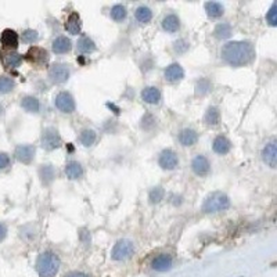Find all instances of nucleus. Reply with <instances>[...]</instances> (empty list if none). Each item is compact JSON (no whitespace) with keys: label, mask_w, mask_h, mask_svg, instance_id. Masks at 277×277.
<instances>
[{"label":"nucleus","mask_w":277,"mask_h":277,"mask_svg":"<svg viewBox=\"0 0 277 277\" xmlns=\"http://www.w3.org/2000/svg\"><path fill=\"white\" fill-rule=\"evenodd\" d=\"M220 58L232 66H244L255 60V48L250 40H234L223 44Z\"/></svg>","instance_id":"obj_1"},{"label":"nucleus","mask_w":277,"mask_h":277,"mask_svg":"<svg viewBox=\"0 0 277 277\" xmlns=\"http://www.w3.org/2000/svg\"><path fill=\"white\" fill-rule=\"evenodd\" d=\"M60 266V256L53 251H43L36 259V272L40 277H54Z\"/></svg>","instance_id":"obj_2"},{"label":"nucleus","mask_w":277,"mask_h":277,"mask_svg":"<svg viewBox=\"0 0 277 277\" xmlns=\"http://www.w3.org/2000/svg\"><path fill=\"white\" fill-rule=\"evenodd\" d=\"M229 196L223 192H214L205 197L201 211L204 214H219L230 208Z\"/></svg>","instance_id":"obj_3"},{"label":"nucleus","mask_w":277,"mask_h":277,"mask_svg":"<svg viewBox=\"0 0 277 277\" xmlns=\"http://www.w3.org/2000/svg\"><path fill=\"white\" fill-rule=\"evenodd\" d=\"M134 244L133 241L128 238H122L115 242V246L111 250V258L116 262H125L128 259H130L134 254Z\"/></svg>","instance_id":"obj_4"},{"label":"nucleus","mask_w":277,"mask_h":277,"mask_svg":"<svg viewBox=\"0 0 277 277\" xmlns=\"http://www.w3.org/2000/svg\"><path fill=\"white\" fill-rule=\"evenodd\" d=\"M40 144L46 151H53L56 148H60L62 144V140L58 130L53 126H48L43 129L40 136Z\"/></svg>","instance_id":"obj_5"},{"label":"nucleus","mask_w":277,"mask_h":277,"mask_svg":"<svg viewBox=\"0 0 277 277\" xmlns=\"http://www.w3.org/2000/svg\"><path fill=\"white\" fill-rule=\"evenodd\" d=\"M54 106L56 108L64 112V114H72L75 108H76V104H75V98L70 93V92H58L54 96Z\"/></svg>","instance_id":"obj_6"},{"label":"nucleus","mask_w":277,"mask_h":277,"mask_svg":"<svg viewBox=\"0 0 277 277\" xmlns=\"http://www.w3.org/2000/svg\"><path fill=\"white\" fill-rule=\"evenodd\" d=\"M70 75H71L70 66L62 64V62H56L48 68V78L56 84H61L66 82L70 79Z\"/></svg>","instance_id":"obj_7"},{"label":"nucleus","mask_w":277,"mask_h":277,"mask_svg":"<svg viewBox=\"0 0 277 277\" xmlns=\"http://www.w3.org/2000/svg\"><path fill=\"white\" fill-rule=\"evenodd\" d=\"M158 165L164 170H174L179 166V157L172 148H165L160 152L158 157Z\"/></svg>","instance_id":"obj_8"},{"label":"nucleus","mask_w":277,"mask_h":277,"mask_svg":"<svg viewBox=\"0 0 277 277\" xmlns=\"http://www.w3.org/2000/svg\"><path fill=\"white\" fill-rule=\"evenodd\" d=\"M36 147L34 144H20L14 150V157L21 164H30L35 160Z\"/></svg>","instance_id":"obj_9"},{"label":"nucleus","mask_w":277,"mask_h":277,"mask_svg":"<svg viewBox=\"0 0 277 277\" xmlns=\"http://www.w3.org/2000/svg\"><path fill=\"white\" fill-rule=\"evenodd\" d=\"M192 170L194 172V175H197L198 178H205V176L210 175L211 172V162L210 160L202 156V154H198L193 158L192 161Z\"/></svg>","instance_id":"obj_10"},{"label":"nucleus","mask_w":277,"mask_h":277,"mask_svg":"<svg viewBox=\"0 0 277 277\" xmlns=\"http://www.w3.org/2000/svg\"><path fill=\"white\" fill-rule=\"evenodd\" d=\"M164 78L168 84H179L184 78V70L182 68L180 64L172 62L164 70Z\"/></svg>","instance_id":"obj_11"},{"label":"nucleus","mask_w":277,"mask_h":277,"mask_svg":"<svg viewBox=\"0 0 277 277\" xmlns=\"http://www.w3.org/2000/svg\"><path fill=\"white\" fill-rule=\"evenodd\" d=\"M262 160H264V162H265L268 166L276 168L277 144L274 138H272L270 142H268L265 144V147H264V150H262Z\"/></svg>","instance_id":"obj_12"},{"label":"nucleus","mask_w":277,"mask_h":277,"mask_svg":"<svg viewBox=\"0 0 277 277\" xmlns=\"http://www.w3.org/2000/svg\"><path fill=\"white\" fill-rule=\"evenodd\" d=\"M174 265V259L169 254H160L156 258L151 260V268L156 272H168L172 269Z\"/></svg>","instance_id":"obj_13"},{"label":"nucleus","mask_w":277,"mask_h":277,"mask_svg":"<svg viewBox=\"0 0 277 277\" xmlns=\"http://www.w3.org/2000/svg\"><path fill=\"white\" fill-rule=\"evenodd\" d=\"M198 138V132L193 128H184L178 134V140L183 147H192V146L197 144Z\"/></svg>","instance_id":"obj_14"},{"label":"nucleus","mask_w":277,"mask_h":277,"mask_svg":"<svg viewBox=\"0 0 277 277\" xmlns=\"http://www.w3.org/2000/svg\"><path fill=\"white\" fill-rule=\"evenodd\" d=\"M162 94L157 86H147L142 90V100L151 106H157L161 102Z\"/></svg>","instance_id":"obj_15"},{"label":"nucleus","mask_w":277,"mask_h":277,"mask_svg":"<svg viewBox=\"0 0 277 277\" xmlns=\"http://www.w3.org/2000/svg\"><path fill=\"white\" fill-rule=\"evenodd\" d=\"M161 26L165 32L168 34H175L180 30V18L175 12H169L161 21Z\"/></svg>","instance_id":"obj_16"},{"label":"nucleus","mask_w":277,"mask_h":277,"mask_svg":"<svg viewBox=\"0 0 277 277\" xmlns=\"http://www.w3.org/2000/svg\"><path fill=\"white\" fill-rule=\"evenodd\" d=\"M71 48H72L71 39L64 36V35L57 36L54 40L52 42V50L56 54H66L68 52H71Z\"/></svg>","instance_id":"obj_17"},{"label":"nucleus","mask_w":277,"mask_h":277,"mask_svg":"<svg viewBox=\"0 0 277 277\" xmlns=\"http://www.w3.org/2000/svg\"><path fill=\"white\" fill-rule=\"evenodd\" d=\"M232 142L226 136L223 134H219L216 138H214V143H212V150L215 151L219 156H226L229 154L230 150H232Z\"/></svg>","instance_id":"obj_18"},{"label":"nucleus","mask_w":277,"mask_h":277,"mask_svg":"<svg viewBox=\"0 0 277 277\" xmlns=\"http://www.w3.org/2000/svg\"><path fill=\"white\" fill-rule=\"evenodd\" d=\"M56 168L52 165V164H43L39 168V178H40V182H42L43 186H50L56 179Z\"/></svg>","instance_id":"obj_19"},{"label":"nucleus","mask_w":277,"mask_h":277,"mask_svg":"<svg viewBox=\"0 0 277 277\" xmlns=\"http://www.w3.org/2000/svg\"><path fill=\"white\" fill-rule=\"evenodd\" d=\"M18 35L17 32L12 30H4L0 35V42L4 48H18Z\"/></svg>","instance_id":"obj_20"},{"label":"nucleus","mask_w":277,"mask_h":277,"mask_svg":"<svg viewBox=\"0 0 277 277\" xmlns=\"http://www.w3.org/2000/svg\"><path fill=\"white\" fill-rule=\"evenodd\" d=\"M66 30L71 35H79L80 34V30H82V21H80V17H79L78 12H71L70 14V17L66 18Z\"/></svg>","instance_id":"obj_21"},{"label":"nucleus","mask_w":277,"mask_h":277,"mask_svg":"<svg viewBox=\"0 0 277 277\" xmlns=\"http://www.w3.org/2000/svg\"><path fill=\"white\" fill-rule=\"evenodd\" d=\"M76 50H78L80 54H90L96 50V43L92 38L86 36H80L78 39V43H76Z\"/></svg>","instance_id":"obj_22"},{"label":"nucleus","mask_w":277,"mask_h":277,"mask_svg":"<svg viewBox=\"0 0 277 277\" xmlns=\"http://www.w3.org/2000/svg\"><path fill=\"white\" fill-rule=\"evenodd\" d=\"M66 175L71 180H78L84 176V166L78 161H70L66 165Z\"/></svg>","instance_id":"obj_23"},{"label":"nucleus","mask_w":277,"mask_h":277,"mask_svg":"<svg viewBox=\"0 0 277 277\" xmlns=\"http://www.w3.org/2000/svg\"><path fill=\"white\" fill-rule=\"evenodd\" d=\"M205 12H206V16L210 18H220L223 14H224V7H223L222 3L219 2H206L205 3Z\"/></svg>","instance_id":"obj_24"},{"label":"nucleus","mask_w":277,"mask_h":277,"mask_svg":"<svg viewBox=\"0 0 277 277\" xmlns=\"http://www.w3.org/2000/svg\"><path fill=\"white\" fill-rule=\"evenodd\" d=\"M28 58L32 62H36V64H44V62H48V52L42 48H36V46H34V48H30V52H28Z\"/></svg>","instance_id":"obj_25"},{"label":"nucleus","mask_w":277,"mask_h":277,"mask_svg":"<svg viewBox=\"0 0 277 277\" xmlns=\"http://www.w3.org/2000/svg\"><path fill=\"white\" fill-rule=\"evenodd\" d=\"M21 107L30 114H38L40 111V102L35 96H24L21 98Z\"/></svg>","instance_id":"obj_26"},{"label":"nucleus","mask_w":277,"mask_h":277,"mask_svg":"<svg viewBox=\"0 0 277 277\" xmlns=\"http://www.w3.org/2000/svg\"><path fill=\"white\" fill-rule=\"evenodd\" d=\"M204 120L208 126H216V125H219V122H220V111H219V108L215 107V106L208 107L206 111H205Z\"/></svg>","instance_id":"obj_27"},{"label":"nucleus","mask_w":277,"mask_h":277,"mask_svg":"<svg viewBox=\"0 0 277 277\" xmlns=\"http://www.w3.org/2000/svg\"><path fill=\"white\" fill-rule=\"evenodd\" d=\"M232 34H233V26L229 22H219L215 26V30H214V36L219 39V40L229 39L232 36Z\"/></svg>","instance_id":"obj_28"},{"label":"nucleus","mask_w":277,"mask_h":277,"mask_svg":"<svg viewBox=\"0 0 277 277\" xmlns=\"http://www.w3.org/2000/svg\"><path fill=\"white\" fill-rule=\"evenodd\" d=\"M134 18L138 20V22H140V24H147V22H150L151 18H152V10H151L148 6L142 4V6H138V8H136V12H134Z\"/></svg>","instance_id":"obj_29"},{"label":"nucleus","mask_w":277,"mask_h":277,"mask_svg":"<svg viewBox=\"0 0 277 277\" xmlns=\"http://www.w3.org/2000/svg\"><path fill=\"white\" fill-rule=\"evenodd\" d=\"M96 138H97L96 132H94L93 129H89V128L82 129L80 133H79V142H80L84 147H92V146L94 144Z\"/></svg>","instance_id":"obj_30"},{"label":"nucleus","mask_w":277,"mask_h":277,"mask_svg":"<svg viewBox=\"0 0 277 277\" xmlns=\"http://www.w3.org/2000/svg\"><path fill=\"white\" fill-rule=\"evenodd\" d=\"M128 16V8L124 4H114L110 10V17L114 20L115 22H122L125 21Z\"/></svg>","instance_id":"obj_31"},{"label":"nucleus","mask_w":277,"mask_h":277,"mask_svg":"<svg viewBox=\"0 0 277 277\" xmlns=\"http://www.w3.org/2000/svg\"><path fill=\"white\" fill-rule=\"evenodd\" d=\"M212 90V82L208 78H200L196 82V94L197 96H205Z\"/></svg>","instance_id":"obj_32"},{"label":"nucleus","mask_w":277,"mask_h":277,"mask_svg":"<svg viewBox=\"0 0 277 277\" xmlns=\"http://www.w3.org/2000/svg\"><path fill=\"white\" fill-rule=\"evenodd\" d=\"M165 197V190L161 186H156L148 192V200L151 204H160Z\"/></svg>","instance_id":"obj_33"},{"label":"nucleus","mask_w":277,"mask_h":277,"mask_svg":"<svg viewBox=\"0 0 277 277\" xmlns=\"http://www.w3.org/2000/svg\"><path fill=\"white\" fill-rule=\"evenodd\" d=\"M14 88H16L14 79L10 78V76H6V75L0 76V94H7V93L12 92Z\"/></svg>","instance_id":"obj_34"},{"label":"nucleus","mask_w":277,"mask_h":277,"mask_svg":"<svg viewBox=\"0 0 277 277\" xmlns=\"http://www.w3.org/2000/svg\"><path fill=\"white\" fill-rule=\"evenodd\" d=\"M4 62H6V66L8 68H17L22 62V56L20 54V53H16V52H12V53L6 54Z\"/></svg>","instance_id":"obj_35"},{"label":"nucleus","mask_w":277,"mask_h":277,"mask_svg":"<svg viewBox=\"0 0 277 277\" xmlns=\"http://www.w3.org/2000/svg\"><path fill=\"white\" fill-rule=\"evenodd\" d=\"M188 48H190V42L186 40V39H178L174 42V52H175L176 54H184L188 52Z\"/></svg>","instance_id":"obj_36"},{"label":"nucleus","mask_w":277,"mask_h":277,"mask_svg":"<svg viewBox=\"0 0 277 277\" xmlns=\"http://www.w3.org/2000/svg\"><path fill=\"white\" fill-rule=\"evenodd\" d=\"M22 42L28 43V44H32V43H36L38 39H39V34H38V30H25L22 32Z\"/></svg>","instance_id":"obj_37"},{"label":"nucleus","mask_w":277,"mask_h":277,"mask_svg":"<svg viewBox=\"0 0 277 277\" xmlns=\"http://www.w3.org/2000/svg\"><path fill=\"white\" fill-rule=\"evenodd\" d=\"M266 21L270 26H276L277 25V3L274 2L269 8V12H266Z\"/></svg>","instance_id":"obj_38"},{"label":"nucleus","mask_w":277,"mask_h":277,"mask_svg":"<svg viewBox=\"0 0 277 277\" xmlns=\"http://www.w3.org/2000/svg\"><path fill=\"white\" fill-rule=\"evenodd\" d=\"M156 125H157V120L151 114H146L142 118V129L143 130H151L152 128H156Z\"/></svg>","instance_id":"obj_39"},{"label":"nucleus","mask_w":277,"mask_h":277,"mask_svg":"<svg viewBox=\"0 0 277 277\" xmlns=\"http://www.w3.org/2000/svg\"><path fill=\"white\" fill-rule=\"evenodd\" d=\"M21 233V237L22 238H25L26 240V236H30V240H34L35 237H36V230H35V228L32 226V224H28V226H24L22 229L20 230Z\"/></svg>","instance_id":"obj_40"},{"label":"nucleus","mask_w":277,"mask_h":277,"mask_svg":"<svg viewBox=\"0 0 277 277\" xmlns=\"http://www.w3.org/2000/svg\"><path fill=\"white\" fill-rule=\"evenodd\" d=\"M10 165V156L6 152H0V170L6 169Z\"/></svg>","instance_id":"obj_41"},{"label":"nucleus","mask_w":277,"mask_h":277,"mask_svg":"<svg viewBox=\"0 0 277 277\" xmlns=\"http://www.w3.org/2000/svg\"><path fill=\"white\" fill-rule=\"evenodd\" d=\"M7 232H8V229H7L6 223L0 222V242L4 241V238L7 237Z\"/></svg>","instance_id":"obj_42"},{"label":"nucleus","mask_w":277,"mask_h":277,"mask_svg":"<svg viewBox=\"0 0 277 277\" xmlns=\"http://www.w3.org/2000/svg\"><path fill=\"white\" fill-rule=\"evenodd\" d=\"M64 277H90L88 273H84V272H70L66 273Z\"/></svg>","instance_id":"obj_43"}]
</instances>
